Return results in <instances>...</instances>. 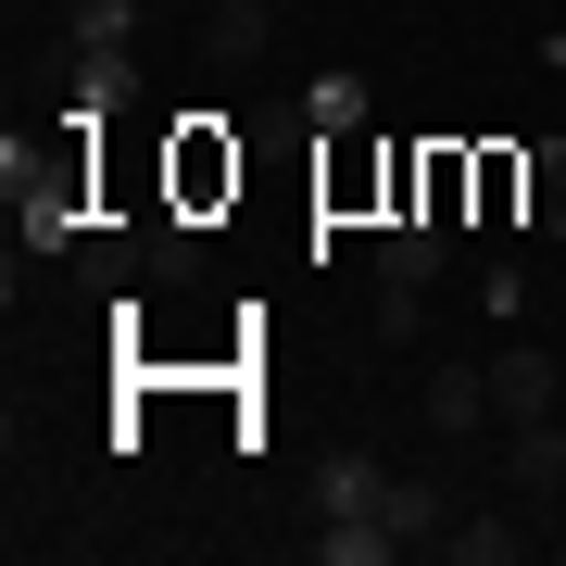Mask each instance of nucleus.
<instances>
[{
	"label": "nucleus",
	"instance_id": "9",
	"mask_svg": "<svg viewBox=\"0 0 566 566\" xmlns=\"http://www.w3.org/2000/svg\"><path fill=\"white\" fill-rule=\"evenodd\" d=\"M202 51L227 63V76H252V63L277 51V0H214V13H202Z\"/></svg>",
	"mask_w": 566,
	"mask_h": 566
},
{
	"label": "nucleus",
	"instance_id": "3",
	"mask_svg": "<svg viewBox=\"0 0 566 566\" xmlns=\"http://www.w3.org/2000/svg\"><path fill=\"white\" fill-rule=\"evenodd\" d=\"M240 202V139H227L214 114H177V139H164V214H227Z\"/></svg>",
	"mask_w": 566,
	"mask_h": 566
},
{
	"label": "nucleus",
	"instance_id": "1",
	"mask_svg": "<svg viewBox=\"0 0 566 566\" xmlns=\"http://www.w3.org/2000/svg\"><path fill=\"white\" fill-rule=\"evenodd\" d=\"M88 164H102V126H76L63 114V151H39V139H0V202H13V240L25 252H76L88 227Z\"/></svg>",
	"mask_w": 566,
	"mask_h": 566
},
{
	"label": "nucleus",
	"instance_id": "16",
	"mask_svg": "<svg viewBox=\"0 0 566 566\" xmlns=\"http://www.w3.org/2000/svg\"><path fill=\"white\" fill-rule=\"evenodd\" d=\"M479 315H504V327L528 315V277H516V264H491V277H479Z\"/></svg>",
	"mask_w": 566,
	"mask_h": 566
},
{
	"label": "nucleus",
	"instance_id": "10",
	"mask_svg": "<svg viewBox=\"0 0 566 566\" xmlns=\"http://www.w3.org/2000/svg\"><path fill=\"white\" fill-rule=\"evenodd\" d=\"M139 102V51H76V126H114Z\"/></svg>",
	"mask_w": 566,
	"mask_h": 566
},
{
	"label": "nucleus",
	"instance_id": "11",
	"mask_svg": "<svg viewBox=\"0 0 566 566\" xmlns=\"http://www.w3.org/2000/svg\"><path fill=\"white\" fill-rule=\"evenodd\" d=\"M303 126H315V139H365V76H353V63H327V76L303 88Z\"/></svg>",
	"mask_w": 566,
	"mask_h": 566
},
{
	"label": "nucleus",
	"instance_id": "6",
	"mask_svg": "<svg viewBox=\"0 0 566 566\" xmlns=\"http://www.w3.org/2000/svg\"><path fill=\"white\" fill-rule=\"evenodd\" d=\"M491 403H504V428H528V416H554V403H566L554 353H542V340H504V353H491Z\"/></svg>",
	"mask_w": 566,
	"mask_h": 566
},
{
	"label": "nucleus",
	"instance_id": "4",
	"mask_svg": "<svg viewBox=\"0 0 566 566\" xmlns=\"http://www.w3.org/2000/svg\"><path fill=\"white\" fill-rule=\"evenodd\" d=\"M453 516H465V504H453L441 479H378V528H390L403 554H441V542H453Z\"/></svg>",
	"mask_w": 566,
	"mask_h": 566
},
{
	"label": "nucleus",
	"instance_id": "7",
	"mask_svg": "<svg viewBox=\"0 0 566 566\" xmlns=\"http://www.w3.org/2000/svg\"><path fill=\"white\" fill-rule=\"evenodd\" d=\"M491 416V365H428V441H479Z\"/></svg>",
	"mask_w": 566,
	"mask_h": 566
},
{
	"label": "nucleus",
	"instance_id": "13",
	"mask_svg": "<svg viewBox=\"0 0 566 566\" xmlns=\"http://www.w3.org/2000/svg\"><path fill=\"white\" fill-rule=\"evenodd\" d=\"M378 479H390L378 453H327V479H315V516H378Z\"/></svg>",
	"mask_w": 566,
	"mask_h": 566
},
{
	"label": "nucleus",
	"instance_id": "5",
	"mask_svg": "<svg viewBox=\"0 0 566 566\" xmlns=\"http://www.w3.org/2000/svg\"><path fill=\"white\" fill-rule=\"evenodd\" d=\"M504 491H516V504H566V416L504 428Z\"/></svg>",
	"mask_w": 566,
	"mask_h": 566
},
{
	"label": "nucleus",
	"instance_id": "12",
	"mask_svg": "<svg viewBox=\"0 0 566 566\" xmlns=\"http://www.w3.org/2000/svg\"><path fill=\"white\" fill-rule=\"evenodd\" d=\"M139 25H151V0H76L63 39H76V51H139Z\"/></svg>",
	"mask_w": 566,
	"mask_h": 566
},
{
	"label": "nucleus",
	"instance_id": "8",
	"mask_svg": "<svg viewBox=\"0 0 566 566\" xmlns=\"http://www.w3.org/2000/svg\"><path fill=\"white\" fill-rule=\"evenodd\" d=\"M528 528H542V504H528V516H516V504H465L441 554H453V566H516V554H528Z\"/></svg>",
	"mask_w": 566,
	"mask_h": 566
},
{
	"label": "nucleus",
	"instance_id": "14",
	"mask_svg": "<svg viewBox=\"0 0 566 566\" xmlns=\"http://www.w3.org/2000/svg\"><path fill=\"white\" fill-rule=\"evenodd\" d=\"M528 151H479V227H516V202H528Z\"/></svg>",
	"mask_w": 566,
	"mask_h": 566
},
{
	"label": "nucleus",
	"instance_id": "2",
	"mask_svg": "<svg viewBox=\"0 0 566 566\" xmlns=\"http://www.w3.org/2000/svg\"><path fill=\"white\" fill-rule=\"evenodd\" d=\"M441 264H453V227L441 214H390L378 227V340H416V327H428Z\"/></svg>",
	"mask_w": 566,
	"mask_h": 566
},
{
	"label": "nucleus",
	"instance_id": "15",
	"mask_svg": "<svg viewBox=\"0 0 566 566\" xmlns=\"http://www.w3.org/2000/svg\"><path fill=\"white\" fill-rule=\"evenodd\" d=\"M528 177H542V227H566V139L528 151Z\"/></svg>",
	"mask_w": 566,
	"mask_h": 566
}]
</instances>
